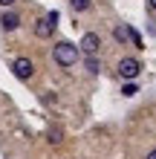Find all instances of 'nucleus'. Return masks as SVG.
I'll use <instances>...</instances> for the list:
<instances>
[{
	"mask_svg": "<svg viewBox=\"0 0 156 159\" xmlns=\"http://www.w3.org/2000/svg\"><path fill=\"white\" fill-rule=\"evenodd\" d=\"M55 29H58V12H49L47 17H38L35 20V38H41V41H47L55 35Z\"/></svg>",
	"mask_w": 156,
	"mask_h": 159,
	"instance_id": "f03ea898",
	"label": "nucleus"
},
{
	"mask_svg": "<svg viewBox=\"0 0 156 159\" xmlns=\"http://www.w3.org/2000/svg\"><path fill=\"white\" fill-rule=\"evenodd\" d=\"M116 70H118V78H122V81H136V78H139V72H142V61L127 55V58L118 61Z\"/></svg>",
	"mask_w": 156,
	"mask_h": 159,
	"instance_id": "7ed1b4c3",
	"label": "nucleus"
},
{
	"mask_svg": "<svg viewBox=\"0 0 156 159\" xmlns=\"http://www.w3.org/2000/svg\"><path fill=\"white\" fill-rule=\"evenodd\" d=\"M113 38H116V43H122V46L130 43V35H127V23H116V26H113Z\"/></svg>",
	"mask_w": 156,
	"mask_h": 159,
	"instance_id": "0eeeda50",
	"label": "nucleus"
},
{
	"mask_svg": "<svg viewBox=\"0 0 156 159\" xmlns=\"http://www.w3.org/2000/svg\"><path fill=\"white\" fill-rule=\"evenodd\" d=\"M136 93H139V84H136V81H124L122 96H127V98H130V96H136Z\"/></svg>",
	"mask_w": 156,
	"mask_h": 159,
	"instance_id": "f8f14e48",
	"label": "nucleus"
},
{
	"mask_svg": "<svg viewBox=\"0 0 156 159\" xmlns=\"http://www.w3.org/2000/svg\"><path fill=\"white\" fill-rule=\"evenodd\" d=\"M47 139H49V145H58L61 139H64V130H61V127H49V133H47Z\"/></svg>",
	"mask_w": 156,
	"mask_h": 159,
	"instance_id": "9b49d317",
	"label": "nucleus"
},
{
	"mask_svg": "<svg viewBox=\"0 0 156 159\" xmlns=\"http://www.w3.org/2000/svg\"><path fill=\"white\" fill-rule=\"evenodd\" d=\"M84 70L90 72V75H98V72H101V61H98V55H87V58H84Z\"/></svg>",
	"mask_w": 156,
	"mask_h": 159,
	"instance_id": "6e6552de",
	"label": "nucleus"
},
{
	"mask_svg": "<svg viewBox=\"0 0 156 159\" xmlns=\"http://www.w3.org/2000/svg\"><path fill=\"white\" fill-rule=\"evenodd\" d=\"M78 58H81V49H78V43H72V41H55V46H52V61L58 64L61 70H69V67H75L78 64Z\"/></svg>",
	"mask_w": 156,
	"mask_h": 159,
	"instance_id": "f257e3e1",
	"label": "nucleus"
},
{
	"mask_svg": "<svg viewBox=\"0 0 156 159\" xmlns=\"http://www.w3.org/2000/svg\"><path fill=\"white\" fill-rule=\"evenodd\" d=\"M15 3H17V0H0V6H3V9H15Z\"/></svg>",
	"mask_w": 156,
	"mask_h": 159,
	"instance_id": "ddd939ff",
	"label": "nucleus"
},
{
	"mask_svg": "<svg viewBox=\"0 0 156 159\" xmlns=\"http://www.w3.org/2000/svg\"><path fill=\"white\" fill-rule=\"evenodd\" d=\"M69 9L72 12H90V9H93V0H69Z\"/></svg>",
	"mask_w": 156,
	"mask_h": 159,
	"instance_id": "1a4fd4ad",
	"label": "nucleus"
},
{
	"mask_svg": "<svg viewBox=\"0 0 156 159\" xmlns=\"http://www.w3.org/2000/svg\"><path fill=\"white\" fill-rule=\"evenodd\" d=\"M12 75H15L17 81H29V78L35 75V64H32V58H26V55L15 58V61H12Z\"/></svg>",
	"mask_w": 156,
	"mask_h": 159,
	"instance_id": "20e7f679",
	"label": "nucleus"
},
{
	"mask_svg": "<svg viewBox=\"0 0 156 159\" xmlns=\"http://www.w3.org/2000/svg\"><path fill=\"white\" fill-rule=\"evenodd\" d=\"M127 35H130V43L136 46V49H145V43H142V35H139V32H136V29H133V26H130V23H127Z\"/></svg>",
	"mask_w": 156,
	"mask_h": 159,
	"instance_id": "9d476101",
	"label": "nucleus"
},
{
	"mask_svg": "<svg viewBox=\"0 0 156 159\" xmlns=\"http://www.w3.org/2000/svg\"><path fill=\"white\" fill-rule=\"evenodd\" d=\"M78 49L84 55H98V49H101V38H98V32H87L84 38H81Z\"/></svg>",
	"mask_w": 156,
	"mask_h": 159,
	"instance_id": "39448f33",
	"label": "nucleus"
},
{
	"mask_svg": "<svg viewBox=\"0 0 156 159\" xmlns=\"http://www.w3.org/2000/svg\"><path fill=\"white\" fill-rule=\"evenodd\" d=\"M148 6H150V9H153V12H156V0H148Z\"/></svg>",
	"mask_w": 156,
	"mask_h": 159,
	"instance_id": "2eb2a0df",
	"label": "nucleus"
},
{
	"mask_svg": "<svg viewBox=\"0 0 156 159\" xmlns=\"http://www.w3.org/2000/svg\"><path fill=\"white\" fill-rule=\"evenodd\" d=\"M0 29H3V32H15V29H20V12H15V9H6V12L0 15Z\"/></svg>",
	"mask_w": 156,
	"mask_h": 159,
	"instance_id": "423d86ee",
	"label": "nucleus"
},
{
	"mask_svg": "<svg viewBox=\"0 0 156 159\" xmlns=\"http://www.w3.org/2000/svg\"><path fill=\"white\" fill-rule=\"evenodd\" d=\"M145 159H156V148H153V151H150L148 156H145Z\"/></svg>",
	"mask_w": 156,
	"mask_h": 159,
	"instance_id": "4468645a",
	"label": "nucleus"
}]
</instances>
